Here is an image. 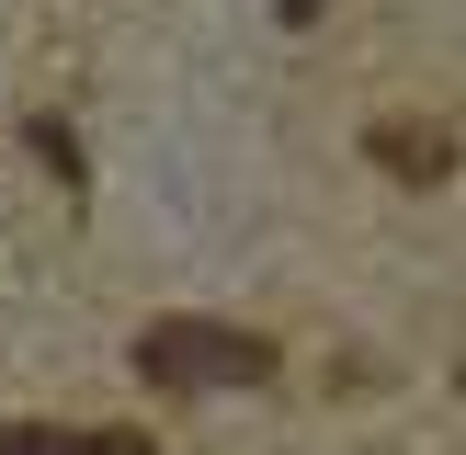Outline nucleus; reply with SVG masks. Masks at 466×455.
Returning <instances> with one entry per match:
<instances>
[{
  "label": "nucleus",
  "instance_id": "obj_3",
  "mask_svg": "<svg viewBox=\"0 0 466 455\" xmlns=\"http://www.w3.org/2000/svg\"><path fill=\"white\" fill-rule=\"evenodd\" d=\"M0 455H68V432H46V421H0Z\"/></svg>",
  "mask_w": 466,
  "mask_h": 455
},
{
  "label": "nucleus",
  "instance_id": "obj_5",
  "mask_svg": "<svg viewBox=\"0 0 466 455\" xmlns=\"http://www.w3.org/2000/svg\"><path fill=\"white\" fill-rule=\"evenodd\" d=\"M273 12H285V23H319V0H273Z\"/></svg>",
  "mask_w": 466,
  "mask_h": 455
},
{
  "label": "nucleus",
  "instance_id": "obj_1",
  "mask_svg": "<svg viewBox=\"0 0 466 455\" xmlns=\"http://www.w3.org/2000/svg\"><path fill=\"white\" fill-rule=\"evenodd\" d=\"M137 376L182 387V399H217V387H273V341L228 330V318H148L137 330Z\"/></svg>",
  "mask_w": 466,
  "mask_h": 455
},
{
  "label": "nucleus",
  "instance_id": "obj_4",
  "mask_svg": "<svg viewBox=\"0 0 466 455\" xmlns=\"http://www.w3.org/2000/svg\"><path fill=\"white\" fill-rule=\"evenodd\" d=\"M68 455H159L148 432H68Z\"/></svg>",
  "mask_w": 466,
  "mask_h": 455
},
{
  "label": "nucleus",
  "instance_id": "obj_6",
  "mask_svg": "<svg viewBox=\"0 0 466 455\" xmlns=\"http://www.w3.org/2000/svg\"><path fill=\"white\" fill-rule=\"evenodd\" d=\"M455 387H466V364H455Z\"/></svg>",
  "mask_w": 466,
  "mask_h": 455
},
{
  "label": "nucleus",
  "instance_id": "obj_2",
  "mask_svg": "<svg viewBox=\"0 0 466 455\" xmlns=\"http://www.w3.org/2000/svg\"><path fill=\"white\" fill-rule=\"evenodd\" d=\"M364 148H376V171H399V182H444L455 171V136L444 126H399V114H387Z\"/></svg>",
  "mask_w": 466,
  "mask_h": 455
}]
</instances>
